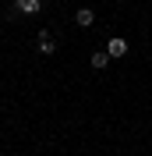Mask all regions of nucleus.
Instances as JSON below:
<instances>
[{"instance_id":"obj_1","label":"nucleus","mask_w":152,"mask_h":156,"mask_svg":"<svg viewBox=\"0 0 152 156\" xmlns=\"http://www.w3.org/2000/svg\"><path fill=\"white\" fill-rule=\"evenodd\" d=\"M11 7H14V14H36L43 0H11Z\"/></svg>"},{"instance_id":"obj_2","label":"nucleus","mask_w":152,"mask_h":156,"mask_svg":"<svg viewBox=\"0 0 152 156\" xmlns=\"http://www.w3.org/2000/svg\"><path fill=\"white\" fill-rule=\"evenodd\" d=\"M106 53H110V60L124 57V53H127V39H110V43H106Z\"/></svg>"},{"instance_id":"obj_3","label":"nucleus","mask_w":152,"mask_h":156,"mask_svg":"<svg viewBox=\"0 0 152 156\" xmlns=\"http://www.w3.org/2000/svg\"><path fill=\"white\" fill-rule=\"evenodd\" d=\"M74 21H78V25H81V29H88V25H92V21H95V11H92V7H78Z\"/></svg>"},{"instance_id":"obj_4","label":"nucleus","mask_w":152,"mask_h":156,"mask_svg":"<svg viewBox=\"0 0 152 156\" xmlns=\"http://www.w3.org/2000/svg\"><path fill=\"white\" fill-rule=\"evenodd\" d=\"M53 50H57V43H53V36H50V32H39V53H53Z\"/></svg>"},{"instance_id":"obj_5","label":"nucleus","mask_w":152,"mask_h":156,"mask_svg":"<svg viewBox=\"0 0 152 156\" xmlns=\"http://www.w3.org/2000/svg\"><path fill=\"white\" fill-rule=\"evenodd\" d=\"M106 64H110V53H106V50H95L92 53V68L99 71V68H106Z\"/></svg>"}]
</instances>
